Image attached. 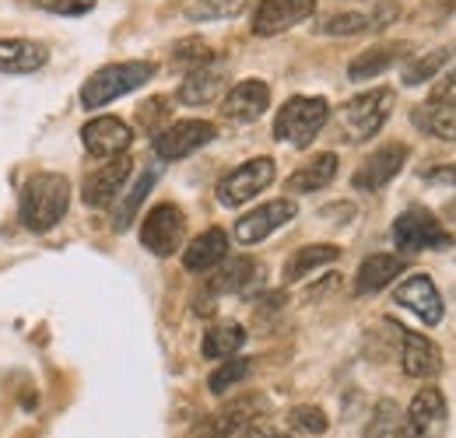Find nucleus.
I'll list each match as a JSON object with an SVG mask.
<instances>
[{
	"mask_svg": "<svg viewBox=\"0 0 456 438\" xmlns=\"http://www.w3.org/2000/svg\"><path fill=\"white\" fill-rule=\"evenodd\" d=\"M166 116H169V99H151V106H141V112H137V119L148 130H162L159 119H166Z\"/></svg>",
	"mask_w": 456,
	"mask_h": 438,
	"instance_id": "38",
	"label": "nucleus"
},
{
	"mask_svg": "<svg viewBox=\"0 0 456 438\" xmlns=\"http://www.w3.org/2000/svg\"><path fill=\"white\" fill-rule=\"evenodd\" d=\"M288 425L302 435H323L327 432V414L320 407H295L288 414Z\"/></svg>",
	"mask_w": 456,
	"mask_h": 438,
	"instance_id": "35",
	"label": "nucleus"
},
{
	"mask_svg": "<svg viewBox=\"0 0 456 438\" xmlns=\"http://www.w3.org/2000/svg\"><path fill=\"white\" fill-rule=\"evenodd\" d=\"M316 0H260L253 11V32L256 36H281L288 28L313 18Z\"/></svg>",
	"mask_w": 456,
	"mask_h": 438,
	"instance_id": "15",
	"label": "nucleus"
},
{
	"mask_svg": "<svg viewBox=\"0 0 456 438\" xmlns=\"http://www.w3.org/2000/svg\"><path fill=\"white\" fill-rule=\"evenodd\" d=\"M403 162H407V144L390 141V144L376 148L365 162L354 168L351 182H354V190H362V193H376V190H383V186L397 175L400 168H403Z\"/></svg>",
	"mask_w": 456,
	"mask_h": 438,
	"instance_id": "14",
	"label": "nucleus"
},
{
	"mask_svg": "<svg viewBox=\"0 0 456 438\" xmlns=\"http://www.w3.org/2000/svg\"><path fill=\"white\" fill-rule=\"evenodd\" d=\"M450 421L446 396L439 385H425L414 393L407 414H403V438H443Z\"/></svg>",
	"mask_w": 456,
	"mask_h": 438,
	"instance_id": "9",
	"label": "nucleus"
},
{
	"mask_svg": "<svg viewBox=\"0 0 456 438\" xmlns=\"http://www.w3.org/2000/svg\"><path fill=\"white\" fill-rule=\"evenodd\" d=\"M330 119V102L320 95H295L274 116V137L291 148H309Z\"/></svg>",
	"mask_w": 456,
	"mask_h": 438,
	"instance_id": "3",
	"label": "nucleus"
},
{
	"mask_svg": "<svg viewBox=\"0 0 456 438\" xmlns=\"http://www.w3.org/2000/svg\"><path fill=\"white\" fill-rule=\"evenodd\" d=\"M414 126L428 137H439V141H456V102H425L411 112Z\"/></svg>",
	"mask_w": 456,
	"mask_h": 438,
	"instance_id": "26",
	"label": "nucleus"
},
{
	"mask_svg": "<svg viewBox=\"0 0 456 438\" xmlns=\"http://www.w3.org/2000/svg\"><path fill=\"white\" fill-rule=\"evenodd\" d=\"M338 155L334 151H323V155H313L305 165H298L291 175H288V190L291 193H316L323 186H330L338 179Z\"/></svg>",
	"mask_w": 456,
	"mask_h": 438,
	"instance_id": "24",
	"label": "nucleus"
},
{
	"mask_svg": "<svg viewBox=\"0 0 456 438\" xmlns=\"http://www.w3.org/2000/svg\"><path fill=\"white\" fill-rule=\"evenodd\" d=\"M228 260V235L222 228H208L200 231L193 242H186L183 249V267L190 274H211L218 271L222 264Z\"/></svg>",
	"mask_w": 456,
	"mask_h": 438,
	"instance_id": "20",
	"label": "nucleus"
},
{
	"mask_svg": "<svg viewBox=\"0 0 456 438\" xmlns=\"http://www.w3.org/2000/svg\"><path fill=\"white\" fill-rule=\"evenodd\" d=\"M400 271H403V260L394 256V253H376V256H369L362 267H358V274H354V291L358 295H376V291H383L390 280H397Z\"/></svg>",
	"mask_w": 456,
	"mask_h": 438,
	"instance_id": "25",
	"label": "nucleus"
},
{
	"mask_svg": "<svg viewBox=\"0 0 456 438\" xmlns=\"http://www.w3.org/2000/svg\"><path fill=\"white\" fill-rule=\"evenodd\" d=\"M428 182H443V186H456V165H443V168H428L425 172Z\"/></svg>",
	"mask_w": 456,
	"mask_h": 438,
	"instance_id": "40",
	"label": "nucleus"
},
{
	"mask_svg": "<svg viewBox=\"0 0 456 438\" xmlns=\"http://www.w3.org/2000/svg\"><path fill=\"white\" fill-rule=\"evenodd\" d=\"M249 372H253V361L249 358H225L215 372H211V379H208V389L215 393V396H225L228 389H235L239 383H246L249 379Z\"/></svg>",
	"mask_w": 456,
	"mask_h": 438,
	"instance_id": "32",
	"label": "nucleus"
},
{
	"mask_svg": "<svg viewBox=\"0 0 456 438\" xmlns=\"http://www.w3.org/2000/svg\"><path fill=\"white\" fill-rule=\"evenodd\" d=\"M394 102H397V92L394 88H372V92H362V95L347 99L341 110L344 137L354 141V144L372 141L383 130V123L390 119Z\"/></svg>",
	"mask_w": 456,
	"mask_h": 438,
	"instance_id": "4",
	"label": "nucleus"
},
{
	"mask_svg": "<svg viewBox=\"0 0 456 438\" xmlns=\"http://www.w3.org/2000/svg\"><path fill=\"white\" fill-rule=\"evenodd\" d=\"M446 215H450V218H456V204H450V207H446Z\"/></svg>",
	"mask_w": 456,
	"mask_h": 438,
	"instance_id": "43",
	"label": "nucleus"
},
{
	"mask_svg": "<svg viewBox=\"0 0 456 438\" xmlns=\"http://www.w3.org/2000/svg\"><path fill=\"white\" fill-rule=\"evenodd\" d=\"M155 77V63L148 60H123V63H110L102 70H95L85 85H81V106L85 110H102L116 102L119 95H130L137 88H144Z\"/></svg>",
	"mask_w": 456,
	"mask_h": 438,
	"instance_id": "2",
	"label": "nucleus"
},
{
	"mask_svg": "<svg viewBox=\"0 0 456 438\" xmlns=\"http://www.w3.org/2000/svg\"><path fill=\"white\" fill-rule=\"evenodd\" d=\"M260 280V264L253 256H235V260H225L218 271H211V280L208 288L197 295V298H208L197 312H208L215 305L218 295H249Z\"/></svg>",
	"mask_w": 456,
	"mask_h": 438,
	"instance_id": "11",
	"label": "nucleus"
},
{
	"mask_svg": "<svg viewBox=\"0 0 456 438\" xmlns=\"http://www.w3.org/2000/svg\"><path fill=\"white\" fill-rule=\"evenodd\" d=\"M130 172H134V162H130L126 155L110 158L102 168H95V172L85 179L81 200H85L88 207H95V211H106L110 204H116V197L130 186Z\"/></svg>",
	"mask_w": 456,
	"mask_h": 438,
	"instance_id": "13",
	"label": "nucleus"
},
{
	"mask_svg": "<svg viewBox=\"0 0 456 438\" xmlns=\"http://www.w3.org/2000/svg\"><path fill=\"white\" fill-rule=\"evenodd\" d=\"M338 256H341V249H338V246H302L298 253H291V256H288L285 280L288 284H295V280L309 277L313 271H320V267L334 264Z\"/></svg>",
	"mask_w": 456,
	"mask_h": 438,
	"instance_id": "29",
	"label": "nucleus"
},
{
	"mask_svg": "<svg viewBox=\"0 0 456 438\" xmlns=\"http://www.w3.org/2000/svg\"><path fill=\"white\" fill-rule=\"evenodd\" d=\"M242 344H246V329L239 327V323H215L204 333L200 351L211 361H225V358H235L242 351Z\"/></svg>",
	"mask_w": 456,
	"mask_h": 438,
	"instance_id": "27",
	"label": "nucleus"
},
{
	"mask_svg": "<svg viewBox=\"0 0 456 438\" xmlns=\"http://www.w3.org/2000/svg\"><path fill=\"white\" fill-rule=\"evenodd\" d=\"M369 28H372L369 14H358V11H338V14L316 21L320 36H358V32H369Z\"/></svg>",
	"mask_w": 456,
	"mask_h": 438,
	"instance_id": "34",
	"label": "nucleus"
},
{
	"mask_svg": "<svg viewBox=\"0 0 456 438\" xmlns=\"http://www.w3.org/2000/svg\"><path fill=\"white\" fill-rule=\"evenodd\" d=\"M215 134H218V130H215L208 119H179V123L162 126V130L155 134L151 148H155L159 162H179V158H190L193 151L208 148V144L215 141Z\"/></svg>",
	"mask_w": 456,
	"mask_h": 438,
	"instance_id": "7",
	"label": "nucleus"
},
{
	"mask_svg": "<svg viewBox=\"0 0 456 438\" xmlns=\"http://www.w3.org/2000/svg\"><path fill=\"white\" fill-rule=\"evenodd\" d=\"M70 207V182L60 172H36L18 197V218L28 231L57 228Z\"/></svg>",
	"mask_w": 456,
	"mask_h": 438,
	"instance_id": "1",
	"label": "nucleus"
},
{
	"mask_svg": "<svg viewBox=\"0 0 456 438\" xmlns=\"http://www.w3.org/2000/svg\"><path fill=\"white\" fill-rule=\"evenodd\" d=\"M432 7H436L443 18H453L456 14V0H432Z\"/></svg>",
	"mask_w": 456,
	"mask_h": 438,
	"instance_id": "42",
	"label": "nucleus"
},
{
	"mask_svg": "<svg viewBox=\"0 0 456 438\" xmlns=\"http://www.w3.org/2000/svg\"><path fill=\"white\" fill-rule=\"evenodd\" d=\"M295 215H298L295 200H288V197L267 200V204L253 207L249 215H242V218L235 221V242H239V246H256V242H264L267 235H274L278 228H285Z\"/></svg>",
	"mask_w": 456,
	"mask_h": 438,
	"instance_id": "12",
	"label": "nucleus"
},
{
	"mask_svg": "<svg viewBox=\"0 0 456 438\" xmlns=\"http://www.w3.org/2000/svg\"><path fill=\"white\" fill-rule=\"evenodd\" d=\"M394 242L403 253H425V249H450L453 235L443 228V221L425 207H411L394 221Z\"/></svg>",
	"mask_w": 456,
	"mask_h": 438,
	"instance_id": "5",
	"label": "nucleus"
},
{
	"mask_svg": "<svg viewBox=\"0 0 456 438\" xmlns=\"http://www.w3.org/2000/svg\"><path fill=\"white\" fill-rule=\"evenodd\" d=\"M159 175H162V168H159V165H148V168L137 175V182L126 190L123 204L116 207V215H113V228H116V231H126V228L134 224V215L141 211V204H144V197L151 193V186L159 182Z\"/></svg>",
	"mask_w": 456,
	"mask_h": 438,
	"instance_id": "28",
	"label": "nucleus"
},
{
	"mask_svg": "<svg viewBox=\"0 0 456 438\" xmlns=\"http://www.w3.org/2000/svg\"><path fill=\"white\" fill-rule=\"evenodd\" d=\"M403 56H411L407 43H383V46H369L365 53H358L347 63V77L351 81H372L379 74H387L390 67H397Z\"/></svg>",
	"mask_w": 456,
	"mask_h": 438,
	"instance_id": "22",
	"label": "nucleus"
},
{
	"mask_svg": "<svg viewBox=\"0 0 456 438\" xmlns=\"http://www.w3.org/2000/svg\"><path fill=\"white\" fill-rule=\"evenodd\" d=\"M50 63V50L36 39H0V74H32Z\"/></svg>",
	"mask_w": 456,
	"mask_h": 438,
	"instance_id": "23",
	"label": "nucleus"
},
{
	"mask_svg": "<svg viewBox=\"0 0 456 438\" xmlns=\"http://www.w3.org/2000/svg\"><path fill=\"white\" fill-rule=\"evenodd\" d=\"M267 407V400L260 393H246V396H235L232 403H225L222 410H215L211 418H204L186 438H235L260 410Z\"/></svg>",
	"mask_w": 456,
	"mask_h": 438,
	"instance_id": "10",
	"label": "nucleus"
},
{
	"mask_svg": "<svg viewBox=\"0 0 456 438\" xmlns=\"http://www.w3.org/2000/svg\"><path fill=\"white\" fill-rule=\"evenodd\" d=\"M456 46H436V50H428V53L414 56L407 67H403V74H400V81L407 85V88H414V85H425V81H432L436 74H443L446 70V63L453 60Z\"/></svg>",
	"mask_w": 456,
	"mask_h": 438,
	"instance_id": "30",
	"label": "nucleus"
},
{
	"mask_svg": "<svg viewBox=\"0 0 456 438\" xmlns=\"http://www.w3.org/2000/svg\"><path fill=\"white\" fill-rule=\"evenodd\" d=\"M32 4L50 11V14H63V18H77V14H88L95 7V0H32Z\"/></svg>",
	"mask_w": 456,
	"mask_h": 438,
	"instance_id": "37",
	"label": "nucleus"
},
{
	"mask_svg": "<svg viewBox=\"0 0 456 438\" xmlns=\"http://www.w3.org/2000/svg\"><path fill=\"white\" fill-rule=\"evenodd\" d=\"M172 56H175V63H183V67H190V70L211 63V50H208V43H200V39H183V43H175V53Z\"/></svg>",
	"mask_w": 456,
	"mask_h": 438,
	"instance_id": "36",
	"label": "nucleus"
},
{
	"mask_svg": "<svg viewBox=\"0 0 456 438\" xmlns=\"http://www.w3.org/2000/svg\"><path fill=\"white\" fill-rule=\"evenodd\" d=\"M362 438H403V410L394 400H379Z\"/></svg>",
	"mask_w": 456,
	"mask_h": 438,
	"instance_id": "31",
	"label": "nucleus"
},
{
	"mask_svg": "<svg viewBox=\"0 0 456 438\" xmlns=\"http://www.w3.org/2000/svg\"><path fill=\"white\" fill-rule=\"evenodd\" d=\"M278 175L274 158H249L246 165L232 168L225 179L218 182V204L222 207H242L253 197H260Z\"/></svg>",
	"mask_w": 456,
	"mask_h": 438,
	"instance_id": "6",
	"label": "nucleus"
},
{
	"mask_svg": "<svg viewBox=\"0 0 456 438\" xmlns=\"http://www.w3.org/2000/svg\"><path fill=\"white\" fill-rule=\"evenodd\" d=\"M453 99H456V67L443 74V81L432 92V102H453Z\"/></svg>",
	"mask_w": 456,
	"mask_h": 438,
	"instance_id": "39",
	"label": "nucleus"
},
{
	"mask_svg": "<svg viewBox=\"0 0 456 438\" xmlns=\"http://www.w3.org/2000/svg\"><path fill=\"white\" fill-rule=\"evenodd\" d=\"M400 337V365L411 379H436L443 372V351L414 329H397Z\"/></svg>",
	"mask_w": 456,
	"mask_h": 438,
	"instance_id": "17",
	"label": "nucleus"
},
{
	"mask_svg": "<svg viewBox=\"0 0 456 438\" xmlns=\"http://www.w3.org/2000/svg\"><path fill=\"white\" fill-rule=\"evenodd\" d=\"M134 141V130L119 116H95L81 126V144L95 158H119Z\"/></svg>",
	"mask_w": 456,
	"mask_h": 438,
	"instance_id": "16",
	"label": "nucleus"
},
{
	"mask_svg": "<svg viewBox=\"0 0 456 438\" xmlns=\"http://www.w3.org/2000/svg\"><path fill=\"white\" fill-rule=\"evenodd\" d=\"M235 438H285V435L274 432V428H267V425H246Z\"/></svg>",
	"mask_w": 456,
	"mask_h": 438,
	"instance_id": "41",
	"label": "nucleus"
},
{
	"mask_svg": "<svg viewBox=\"0 0 456 438\" xmlns=\"http://www.w3.org/2000/svg\"><path fill=\"white\" fill-rule=\"evenodd\" d=\"M186 242V218L175 204H159L141 221V246L155 256H172Z\"/></svg>",
	"mask_w": 456,
	"mask_h": 438,
	"instance_id": "8",
	"label": "nucleus"
},
{
	"mask_svg": "<svg viewBox=\"0 0 456 438\" xmlns=\"http://www.w3.org/2000/svg\"><path fill=\"white\" fill-rule=\"evenodd\" d=\"M246 4L249 0H193L186 7V18L190 21H228V18H239Z\"/></svg>",
	"mask_w": 456,
	"mask_h": 438,
	"instance_id": "33",
	"label": "nucleus"
},
{
	"mask_svg": "<svg viewBox=\"0 0 456 438\" xmlns=\"http://www.w3.org/2000/svg\"><path fill=\"white\" fill-rule=\"evenodd\" d=\"M271 106V88L256 77L249 81H239L235 88H228L225 102H222V116L232 119V123H253L260 119Z\"/></svg>",
	"mask_w": 456,
	"mask_h": 438,
	"instance_id": "19",
	"label": "nucleus"
},
{
	"mask_svg": "<svg viewBox=\"0 0 456 438\" xmlns=\"http://www.w3.org/2000/svg\"><path fill=\"white\" fill-rule=\"evenodd\" d=\"M228 74H225V63H204V67H197V70H190L186 77H183V85H179V106H208V102H215L218 95H222V88H225Z\"/></svg>",
	"mask_w": 456,
	"mask_h": 438,
	"instance_id": "21",
	"label": "nucleus"
},
{
	"mask_svg": "<svg viewBox=\"0 0 456 438\" xmlns=\"http://www.w3.org/2000/svg\"><path fill=\"white\" fill-rule=\"evenodd\" d=\"M394 298H397V305L411 309L425 327L443 323V312H446V309H443V295H439V288L432 284V277H425V274L407 277L397 291H394Z\"/></svg>",
	"mask_w": 456,
	"mask_h": 438,
	"instance_id": "18",
	"label": "nucleus"
}]
</instances>
